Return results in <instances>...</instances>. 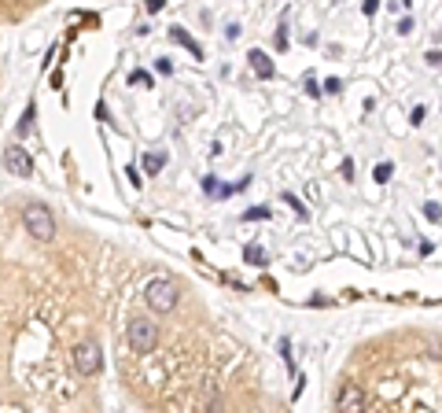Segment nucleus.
Instances as JSON below:
<instances>
[{"label":"nucleus","mask_w":442,"mask_h":413,"mask_svg":"<svg viewBox=\"0 0 442 413\" xmlns=\"http://www.w3.org/2000/svg\"><path fill=\"white\" fill-rule=\"evenodd\" d=\"M424 59H427V67H442V52H439V48H432Z\"/></svg>","instance_id":"obj_23"},{"label":"nucleus","mask_w":442,"mask_h":413,"mask_svg":"<svg viewBox=\"0 0 442 413\" xmlns=\"http://www.w3.org/2000/svg\"><path fill=\"white\" fill-rule=\"evenodd\" d=\"M144 8L155 15V11H162V8H166V0H144Z\"/></svg>","instance_id":"obj_29"},{"label":"nucleus","mask_w":442,"mask_h":413,"mask_svg":"<svg viewBox=\"0 0 442 413\" xmlns=\"http://www.w3.org/2000/svg\"><path fill=\"white\" fill-rule=\"evenodd\" d=\"M273 45H277V52H280V56L288 52V45H291V41H288V26H284V22H280V30L273 33Z\"/></svg>","instance_id":"obj_14"},{"label":"nucleus","mask_w":442,"mask_h":413,"mask_svg":"<svg viewBox=\"0 0 442 413\" xmlns=\"http://www.w3.org/2000/svg\"><path fill=\"white\" fill-rule=\"evenodd\" d=\"M398 33H402V37H409V33H413V19H409V15L398 22Z\"/></svg>","instance_id":"obj_25"},{"label":"nucleus","mask_w":442,"mask_h":413,"mask_svg":"<svg viewBox=\"0 0 442 413\" xmlns=\"http://www.w3.org/2000/svg\"><path fill=\"white\" fill-rule=\"evenodd\" d=\"M125 177H129V185H133V188H140V174H137V166H133V163L125 166Z\"/></svg>","instance_id":"obj_22"},{"label":"nucleus","mask_w":442,"mask_h":413,"mask_svg":"<svg viewBox=\"0 0 442 413\" xmlns=\"http://www.w3.org/2000/svg\"><path fill=\"white\" fill-rule=\"evenodd\" d=\"M343 181H354V159H343Z\"/></svg>","instance_id":"obj_27"},{"label":"nucleus","mask_w":442,"mask_h":413,"mask_svg":"<svg viewBox=\"0 0 442 413\" xmlns=\"http://www.w3.org/2000/svg\"><path fill=\"white\" fill-rule=\"evenodd\" d=\"M96 119H100V122H111V111H107V103H96Z\"/></svg>","instance_id":"obj_28"},{"label":"nucleus","mask_w":442,"mask_h":413,"mask_svg":"<svg viewBox=\"0 0 442 413\" xmlns=\"http://www.w3.org/2000/svg\"><path fill=\"white\" fill-rule=\"evenodd\" d=\"M321 89H324L328 96H340V93H343V82H340V77H328V82H324Z\"/></svg>","instance_id":"obj_17"},{"label":"nucleus","mask_w":442,"mask_h":413,"mask_svg":"<svg viewBox=\"0 0 442 413\" xmlns=\"http://www.w3.org/2000/svg\"><path fill=\"white\" fill-rule=\"evenodd\" d=\"M243 258H247V262H251V266H266V251L258 248V243H251V248L243 251Z\"/></svg>","instance_id":"obj_12"},{"label":"nucleus","mask_w":442,"mask_h":413,"mask_svg":"<svg viewBox=\"0 0 442 413\" xmlns=\"http://www.w3.org/2000/svg\"><path fill=\"white\" fill-rule=\"evenodd\" d=\"M391 174H395V166H391V163H380V166L372 170V181H376V185H387V181H391Z\"/></svg>","instance_id":"obj_11"},{"label":"nucleus","mask_w":442,"mask_h":413,"mask_svg":"<svg viewBox=\"0 0 442 413\" xmlns=\"http://www.w3.org/2000/svg\"><path fill=\"white\" fill-rule=\"evenodd\" d=\"M247 63H251V70H254V77H262V82H269L273 74H277V67H273V59L266 56L262 48H251V56H247Z\"/></svg>","instance_id":"obj_7"},{"label":"nucleus","mask_w":442,"mask_h":413,"mask_svg":"<svg viewBox=\"0 0 442 413\" xmlns=\"http://www.w3.org/2000/svg\"><path fill=\"white\" fill-rule=\"evenodd\" d=\"M33 114H37V107L30 103V107H26V114H22V122H19V129H15L19 137H26V133H30V129H33Z\"/></svg>","instance_id":"obj_13"},{"label":"nucleus","mask_w":442,"mask_h":413,"mask_svg":"<svg viewBox=\"0 0 442 413\" xmlns=\"http://www.w3.org/2000/svg\"><path fill=\"white\" fill-rule=\"evenodd\" d=\"M22 225L33 240H41V243H48L52 236H56V218H52V211L45 203H26L22 206Z\"/></svg>","instance_id":"obj_2"},{"label":"nucleus","mask_w":442,"mask_h":413,"mask_svg":"<svg viewBox=\"0 0 442 413\" xmlns=\"http://www.w3.org/2000/svg\"><path fill=\"white\" fill-rule=\"evenodd\" d=\"M361 11H365V15L372 19L376 11H380V0H361Z\"/></svg>","instance_id":"obj_21"},{"label":"nucleus","mask_w":442,"mask_h":413,"mask_svg":"<svg viewBox=\"0 0 442 413\" xmlns=\"http://www.w3.org/2000/svg\"><path fill=\"white\" fill-rule=\"evenodd\" d=\"M166 166V151H148L144 155V174H159Z\"/></svg>","instance_id":"obj_9"},{"label":"nucleus","mask_w":442,"mask_h":413,"mask_svg":"<svg viewBox=\"0 0 442 413\" xmlns=\"http://www.w3.org/2000/svg\"><path fill=\"white\" fill-rule=\"evenodd\" d=\"M170 37H174V41L177 45H185L188 52H192V56H196V59H206L203 56V45L196 41V37H192V33H185V30H181V26H174V30H170Z\"/></svg>","instance_id":"obj_8"},{"label":"nucleus","mask_w":442,"mask_h":413,"mask_svg":"<svg viewBox=\"0 0 442 413\" xmlns=\"http://www.w3.org/2000/svg\"><path fill=\"white\" fill-rule=\"evenodd\" d=\"M129 85H151V74L148 70H133L129 74Z\"/></svg>","instance_id":"obj_18"},{"label":"nucleus","mask_w":442,"mask_h":413,"mask_svg":"<svg viewBox=\"0 0 442 413\" xmlns=\"http://www.w3.org/2000/svg\"><path fill=\"white\" fill-rule=\"evenodd\" d=\"M365 406H369V398H365V391H361L358 384H343V387H340V395H335V410L361 413Z\"/></svg>","instance_id":"obj_6"},{"label":"nucleus","mask_w":442,"mask_h":413,"mask_svg":"<svg viewBox=\"0 0 442 413\" xmlns=\"http://www.w3.org/2000/svg\"><path fill=\"white\" fill-rule=\"evenodd\" d=\"M424 114H427V107H413V114H409V122H413V126H420V122H424Z\"/></svg>","instance_id":"obj_26"},{"label":"nucleus","mask_w":442,"mask_h":413,"mask_svg":"<svg viewBox=\"0 0 442 413\" xmlns=\"http://www.w3.org/2000/svg\"><path fill=\"white\" fill-rule=\"evenodd\" d=\"M240 218H243V222H266V218H269V206H247Z\"/></svg>","instance_id":"obj_10"},{"label":"nucleus","mask_w":442,"mask_h":413,"mask_svg":"<svg viewBox=\"0 0 442 413\" xmlns=\"http://www.w3.org/2000/svg\"><path fill=\"white\" fill-rule=\"evenodd\" d=\"M424 218L427 222H442V206L439 203H424Z\"/></svg>","instance_id":"obj_16"},{"label":"nucleus","mask_w":442,"mask_h":413,"mask_svg":"<svg viewBox=\"0 0 442 413\" xmlns=\"http://www.w3.org/2000/svg\"><path fill=\"white\" fill-rule=\"evenodd\" d=\"M4 166H8L11 174H19V177H33V159H30V151H26L22 144H8Z\"/></svg>","instance_id":"obj_5"},{"label":"nucleus","mask_w":442,"mask_h":413,"mask_svg":"<svg viewBox=\"0 0 442 413\" xmlns=\"http://www.w3.org/2000/svg\"><path fill=\"white\" fill-rule=\"evenodd\" d=\"M74 369L82 373V377H96V373L103 369V351H100V343H93V340L74 343Z\"/></svg>","instance_id":"obj_4"},{"label":"nucleus","mask_w":442,"mask_h":413,"mask_svg":"<svg viewBox=\"0 0 442 413\" xmlns=\"http://www.w3.org/2000/svg\"><path fill=\"white\" fill-rule=\"evenodd\" d=\"M155 70H159V74H174V63L170 59H155Z\"/></svg>","instance_id":"obj_24"},{"label":"nucleus","mask_w":442,"mask_h":413,"mask_svg":"<svg viewBox=\"0 0 442 413\" xmlns=\"http://www.w3.org/2000/svg\"><path fill=\"white\" fill-rule=\"evenodd\" d=\"M203 192H206V196H214V192H218V177H214V174L203 177Z\"/></svg>","instance_id":"obj_20"},{"label":"nucleus","mask_w":442,"mask_h":413,"mask_svg":"<svg viewBox=\"0 0 442 413\" xmlns=\"http://www.w3.org/2000/svg\"><path fill=\"white\" fill-rule=\"evenodd\" d=\"M303 89H306V93L314 96V100H317V96H324V89H321V85L314 82V77H306V82H303Z\"/></svg>","instance_id":"obj_19"},{"label":"nucleus","mask_w":442,"mask_h":413,"mask_svg":"<svg viewBox=\"0 0 442 413\" xmlns=\"http://www.w3.org/2000/svg\"><path fill=\"white\" fill-rule=\"evenodd\" d=\"M125 340L137 354H151L155 343H159V329H155V321H148V317H133L125 329Z\"/></svg>","instance_id":"obj_3"},{"label":"nucleus","mask_w":442,"mask_h":413,"mask_svg":"<svg viewBox=\"0 0 442 413\" xmlns=\"http://www.w3.org/2000/svg\"><path fill=\"white\" fill-rule=\"evenodd\" d=\"M177 299H181L177 280H170V277H155V280H148V288H144V303L155 310V314H170V310L177 306Z\"/></svg>","instance_id":"obj_1"},{"label":"nucleus","mask_w":442,"mask_h":413,"mask_svg":"<svg viewBox=\"0 0 442 413\" xmlns=\"http://www.w3.org/2000/svg\"><path fill=\"white\" fill-rule=\"evenodd\" d=\"M284 203H291V211H295L298 218H306V203H298L295 192H284Z\"/></svg>","instance_id":"obj_15"}]
</instances>
